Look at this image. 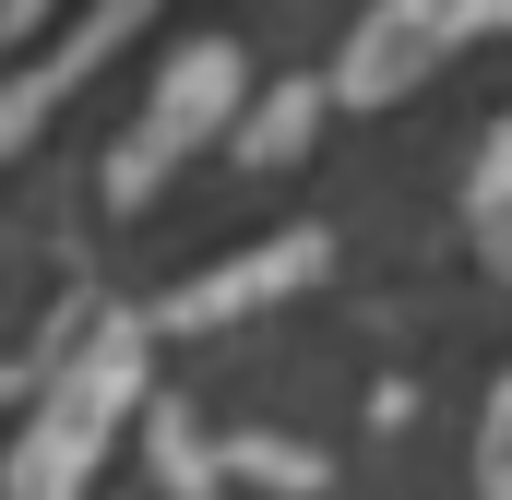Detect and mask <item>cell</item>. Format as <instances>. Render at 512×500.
Returning a JSON list of instances; mask_svg holds the SVG:
<instances>
[{
    "label": "cell",
    "mask_w": 512,
    "mask_h": 500,
    "mask_svg": "<svg viewBox=\"0 0 512 500\" xmlns=\"http://www.w3.org/2000/svg\"><path fill=\"white\" fill-rule=\"evenodd\" d=\"M131 405H143V322H96V346L36 393L0 500H84V477L108 465V441H120Z\"/></svg>",
    "instance_id": "1"
},
{
    "label": "cell",
    "mask_w": 512,
    "mask_h": 500,
    "mask_svg": "<svg viewBox=\"0 0 512 500\" xmlns=\"http://www.w3.org/2000/svg\"><path fill=\"white\" fill-rule=\"evenodd\" d=\"M203 120H215V60H191V72H179V84L155 96V120H143V143L120 155V203H143V191H155V179L179 167V143H191Z\"/></svg>",
    "instance_id": "2"
},
{
    "label": "cell",
    "mask_w": 512,
    "mask_h": 500,
    "mask_svg": "<svg viewBox=\"0 0 512 500\" xmlns=\"http://www.w3.org/2000/svg\"><path fill=\"white\" fill-rule=\"evenodd\" d=\"M310 274V239H286V262H251V274H215V286H179L167 298V322H227V310H251L262 286H298Z\"/></svg>",
    "instance_id": "3"
},
{
    "label": "cell",
    "mask_w": 512,
    "mask_h": 500,
    "mask_svg": "<svg viewBox=\"0 0 512 500\" xmlns=\"http://www.w3.org/2000/svg\"><path fill=\"white\" fill-rule=\"evenodd\" d=\"M477 250H489V274H512V143L477 167Z\"/></svg>",
    "instance_id": "4"
},
{
    "label": "cell",
    "mask_w": 512,
    "mask_h": 500,
    "mask_svg": "<svg viewBox=\"0 0 512 500\" xmlns=\"http://www.w3.org/2000/svg\"><path fill=\"white\" fill-rule=\"evenodd\" d=\"M477 489L512 500V381L489 393V417H477Z\"/></svg>",
    "instance_id": "5"
}]
</instances>
